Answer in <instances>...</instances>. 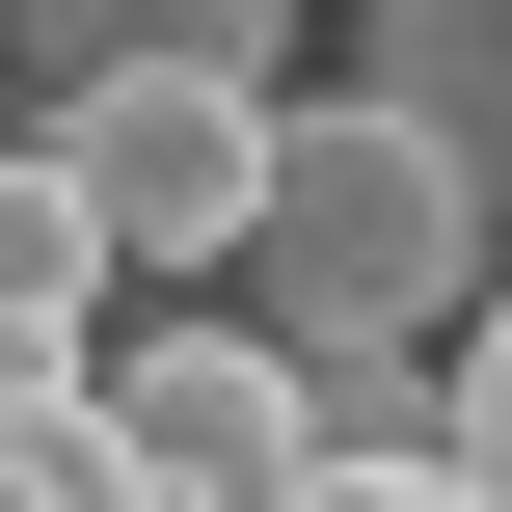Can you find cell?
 Segmentation results:
<instances>
[{"instance_id": "obj_1", "label": "cell", "mask_w": 512, "mask_h": 512, "mask_svg": "<svg viewBox=\"0 0 512 512\" xmlns=\"http://www.w3.org/2000/svg\"><path fill=\"white\" fill-rule=\"evenodd\" d=\"M459 297H486V162H432V135H378L351 81H297V108H270V189H243V351L405 378Z\"/></svg>"}, {"instance_id": "obj_2", "label": "cell", "mask_w": 512, "mask_h": 512, "mask_svg": "<svg viewBox=\"0 0 512 512\" xmlns=\"http://www.w3.org/2000/svg\"><path fill=\"white\" fill-rule=\"evenodd\" d=\"M0 162H54L81 270H243V189H270V108L243 81H54Z\"/></svg>"}, {"instance_id": "obj_3", "label": "cell", "mask_w": 512, "mask_h": 512, "mask_svg": "<svg viewBox=\"0 0 512 512\" xmlns=\"http://www.w3.org/2000/svg\"><path fill=\"white\" fill-rule=\"evenodd\" d=\"M81 405H108L135 512H297L324 486V405H297V351H243V324H135V378L81 351Z\"/></svg>"}, {"instance_id": "obj_4", "label": "cell", "mask_w": 512, "mask_h": 512, "mask_svg": "<svg viewBox=\"0 0 512 512\" xmlns=\"http://www.w3.org/2000/svg\"><path fill=\"white\" fill-rule=\"evenodd\" d=\"M27 27V81H243V108H297V0H0Z\"/></svg>"}, {"instance_id": "obj_5", "label": "cell", "mask_w": 512, "mask_h": 512, "mask_svg": "<svg viewBox=\"0 0 512 512\" xmlns=\"http://www.w3.org/2000/svg\"><path fill=\"white\" fill-rule=\"evenodd\" d=\"M486 27H512V0H378L351 108H378V135H432V162H486Z\"/></svg>"}, {"instance_id": "obj_6", "label": "cell", "mask_w": 512, "mask_h": 512, "mask_svg": "<svg viewBox=\"0 0 512 512\" xmlns=\"http://www.w3.org/2000/svg\"><path fill=\"white\" fill-rule=\"evenodd\" d=\"M81 324H108V270H81L54 162H0V351H81Z\"/></svg>"}, {"instance_id": "obj_7", "label": "cell", "mask_w": 512, "mask_h": 512, "mask_svg": "<svg viewBox=\"0 0 512 512\" xmlns=\"http://www.w3.org/2000/svg\"><path fill=\"white\" fill-rule=\"evenodd\" d=\"M0 512H27V486H0Z\"/></svg>"}]
</instances>
